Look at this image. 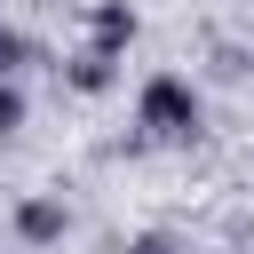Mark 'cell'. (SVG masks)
Listing matches in <instances>:
<instances>
[{
	"mask_svg": "<svg viewBox=\"0 0 254 254\" xmlns=\"http://www.w3.org/2000/svg\"><path fill=\"white\" fill-rule=\"evenodd\" d=\"M16 127H24V87L0 79V135H16Z\"/></svg>",
	"mask_w": 254,
	"mask_h": 254,
	"instance_id": "5b68a950",
	"label": "cell"
},
{
	"mask_svg": "<svg viewBox=\"0 0 254 254\" xmlns=\"http://www.w3.org/2000/svg\"><path fill=\"white\" fill-rule=\"evenodd\" d=\"M24 56H32V48H24V40L0 24V79H16V71H24Z\"/></svg>",
	"mask_w": 254,
	"mask_h": 254,
	"instance_id": "8992f818",
	"label": "cell"
},
{
	"mask_svg": "<svg viewBox=\"0 0 254 254\" xmlns=\"http://www.w3.org/2000/svg\"><path fill=\"white\" fill-rule=\"evenodd\" d=\"M135 127H143L151 143H190V135H198V95H190V79L151 71L143 95H135Z\"/></svg>",
	"mask_w": 254,
	"mask_h": 254,
	"instance_id": "6da1fadb",
	"label": "cell"
},
{
	"mask_svg": "<svg viewBox=\"0 0 254 254\" xmlns=\"http://www.w3.org/2000/svg\"><path fill=\"white\" fill-rule=\"evenodd\" d=\"M64 79H71L79 95H103V87L119 79V56H103V48H79V56L64 64Z\"/></svg>",
	"mask_w": 254,
	"mask_h": 254,
	"instance_id": "277c9868",
	"label": "cell"
},
{
	"mask_svg": "<svg viewBox=\"0 0 254 254\" xmlns=\"http://www.w3.org/2000/svg\"><path fill=\"white\" fill-rule=\"evenodd\" d=\"M127 254H183V246H175V238H167V230H143V238H135V246H127Z\"/></svg>",
	"mask_w": 254,
	"mask_h": 254,
	"instance_id": "52a82bcc",
	"label": "cell"
},
{
	"mask_svg": "<svg viewBox=\"0 0 254 254\" xmlns=\"http://www.w3.org/2000/svg\"><path fill=\"white\" fill-rule=\"evenodd\" d=\"M87 32H95L87 48H103V56H127V48H135V32H143V16H135L127 0H95V8H87Z\"/></svg>",
	"mask_w": 254,
	"mask_h": 254,
	"instance_id": "7a4b0ae2",
	"label": "cell"
},
{
	"mask_svg": "<svg viewBox=\"0 0 254 254\" xmlns=\"http://www.w3.org/2000/svg\"><path fill=\"white\" fill-rule=\"evenodd\" d=\"M64 230H71L64 198H24V206H16V238H24V246H56Z\"/></svg>",
	"mask_w": 254,
	"mask_h": 254,
	"instance_id": "3957f363",
	"label": "cell"
}]
</instances>
